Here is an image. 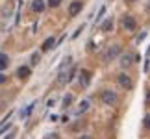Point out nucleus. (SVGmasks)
I'll list each match as a JSON object with an SVG mask.
<instances>
[{
  "label": "nucleus",
  "instance_id": "obj_20",
  "mask_svg": "<svg viewBox=\"0 0 150 139\" xmlns=\"http://www.w3.org/2000/svg\"><path fill=\"white\" fill-rule=\"evenodd\" d=\"M45 139H59V137H57V134H50V135H47Z\"/></svg>",
  "mask_w": 150,
  "mask_h": 139
},
{
  "label": "nucleus",
  "instance_id": "obj_21",
  "mask_svg": "<svg viewBox=\"0 0 150 139\" xmlns=\"http://www.w3.org/2000/svg\"><path fill=\"white\" fill-rule=\"evenodd\" d=\"M6 80H8V76H4V74H0V85H2Z\"/></svg>",
  "mask_w": 150,
  "mask_h": 139
},
{
  "label": "nucleus",
  "instance_id": "obj_1",
  "mask_svg": "<svg viewBox=\"0 0 150 139\" xmlns=\"http://www.w3.org/2000/svg\"><path fill=\"white\" fill-rule=\"evenodd\" d=\"M119 54H120V46L119 45H113V46H109V48L102 54V60L104 61H113Z\"/></svg>",
  "mask_w": 150,
  "mask_h": 139
},
{
  "label": "nucleus",
  "instance_id": "obj_4",
  "mask_svg": "<svg viewBox=\"0 0 150 139\" xmlns=\"http://www.w3.org/2000/svg\"><path fill=\"white\" fill-rule=\"evenodd\" d=\"M122 24H124V28H126L128 32H134L135 28H137V24H135V19H134V17H130V15H126V17H124Z\"/></svg>",
  "mask_w": 150,
  "mask_h": 139
},
{
  "label": "nucleus",
  "instance_id": "obj_13",
  "mask_svg": "<svg viewBox=\"0 0 150 139\" xmlns=\"http://www.w3.org/2000/svg\"><path fill=\"white\" fill-rule=\"evenodd\" d=\"M87 108H89V102H87V100H83L82 104H80V108H78V115H82L83 111H87Z\"/></svg>",
  "mask_w": 150,
  "mask_h": 139
},
{
  "label": "nucleus",
  "instance_id": "obj_9",
  "mask_svg": "<svg viewBox=\"0 0 150 139\" xmlns=\"http://www.w3.org/2000/svg\"><path fill=\"white\" fill-rule=\"evenodd\" d=\"M32 9L37 11V13H41V11L45 9V2H43V0H33V2H32Z\"/></svg>",
  "mask_w": 150,
  "mask_h": 139
},
{
  "label": "nucleus",
  "instance_id": "obj_15",
  "mask_svg": "<svg viewBox=\"0 0 150 139\" xmlns=\"http://www.w3.org/2000/svg\"><path fill=\"white\" fill-rule=\"evenodd\" d=\"M59 4H61V0H48V6H50V8H57Z\"/></svg>",
  "mask_w": 150,
  "mask_h": 139
},
{
  "label": "nucleus",
  "instance_id": "obj_19",
  "mask_svg": "<svg viewBox=\"0 0 150 139\" xmlns=\"http://www.w3.org/2000/svg\"><path fill=\"white\" fill-rule=\"evenodd\" d=\"M145 104H146V106H150V89L146 91V98H145Z\"/></svg>",
  "mask_w": 150,
  "mask_h": 139
},
{
  "label": "nucleus",
  "instance_id": "obj_12",
  "mask_svg": "<svg viewBox=\"0 0 150 139\" xmlns=\"http://www.w3.org/2000/svg\"><path fill=\"white\" fill-rule=\"evenodd\" d=\"M109 30H113V19H108L102 24V32H109Z\"/></svg>",
  "mask_w": 150,
  "mask_h": 139
},
{
  "label": "nucleus",
  "instance_id": "obj_6",
  "mask_svg": "<svg viewBox=\"0 0 150 139\" xmlns=\"http://www.w3.org/2000/svg\"><path fill=\"white\" fill-rule=\"evenodd\" d=\"M89 80H91V72L85 71V69H82V71H80V84H82L83 87H87V85H89Z\"/></svg>",
  "mask_w": 150,
  "mask_h": 139
},
{
  "label": "nucleus",
  "instance_id": "obj_22",
  "mask_svg": "<svg viewBox=\"0 0 150 139\" xmlns=\"http://www.w3.org/2000/svg\"><path fill=\"white\" fill-rule=\"evenodd\" d=\"M80 139H91L89 135H82V137H80Z\"/></svg>",
  "mask_w": 150,
  "mask_h": 139
},
{
  "label": "nucleus",
  "instance_id": "obj_2",
  "mask_svg": "<svg viewBox=\"0 0 150 139\" xmlns=\"http://www.w3.org/2000/svg\"><path fill=\"white\" fill-rule=\"evenodd\" d=\"M102 102L106 104V106H115V104H117V95H115V91H104L102 93Z\"/></svg>",
  "mask_w": 150,
  "mask_h": 139
},
{
  "label": "nucleus",
  "instance_id": "obj_17",
  "mask_svg": "<svg viewBox=\"0 0 150 139\" xmlns=\"http://www.w3.org/2000/svg\"><path fill=\"white\" fill-rule=\"evenodd\" d=\"M71 102H72V95H67L65 98H63V104H65V106H69Z\"/></svg>",
  "mask_w": 150,
  "mask_h": 139
},
{
  "label": "nucleus",
  "instance_id": "obj_16",
  "mask_svg": "<svg viewBox=\"0 0 150 139\" xmlns=\"http://www.w3.org/2000/svg\"><path fill=\"white\" fill-rule=\"evenodd\" d=\"M39 61H41V56H39V54H33L32 56V63H33V65H37Z\"/></svg>",
  "mask_w": 150,
  "mask_h": 139
},
{
  "label": "nucleus",
  "instance_id": "obj_11",
  "mask_svg": "<svg viewBox=\"0 0 150 139\" xmlns=\"http://www.w3.org/2000/svg\"><path fill=\"white\" fill-rule=\"evenodd\" d=\"M54 45H56V41H54V37H48L47 41L43 43V46H41V48H43L45 52H47V50H50V48H52V46H54Z\"/></svg>",
  "mask_w": 150,
  "mask_h": 139
},
{
  "label": "nucleus",
  "instance_id": "obj_3",
  "mask_svg": "<svg viewBox=\"0 0 150 139\" xmlns=\"http://www.w3.org/2000/svg\"><path fill=\"white\" fill-rule=\"evenodd\" d=\"M119 85H120V87H124V89H132V85H134V84H132V78L128 76V74H119Z\"/></svg>",
  "mask_w": 150,
  "mask_h": 139
},
{
  "label": "nucleus",
  "instance_id": "obj_18",
  "mask_svg": "<svg viewBox=\"0 0 150 139\" xmlns=\"http://www.w3.org/2000/svg\"><path fill=\"white\" fill-rule=\"evenodd\" d=\"M143 123H145L146 128H150V115H145V121H143Z\"/></svg>",
  "mask_w": 150,
  "mask_h": 139
},
{
  "label": "nucleus",
  "instance_id": "obj_14",
  "mask_svg": "<svg viewBox=\"0 0 150 139\" xmlns=\"http://www.w3.org/2000/svg\"><path fill=\"white\" fill-rule=\"evenodd\" d=\"M33 106H35V104H30V106H28V108L24 109V111H21V117H22V119H24V117H28V115L32 113V109H33Z\"/></svg>",
  "mask_w": 150,
  "mask_h": 139
},
{
  "label": "nucleus",
  "instance_id": "obj_8",
  "mask_svg": "<svg viewBox=\"0 0 150 139\" xmlns=\"http://www.w3.org/2000/svg\"><path fill=\"white\" fill-rule=\"evenodd\" d=\"M17 76H19L21 80L22 78H28V76H30V67H19V71H17Z\"/></svg>",
  "mask_w": 150,
  "mask_h": 139
},
{
  "label": "nucleus",
  "instance_id": "obj_10",
  "mask_svg": "<svg viewBox=\"0 0 150 139\" xmlns=\"http://www.w3.org/2000/svg\"><path fill=\"white\" fill-rule=\"evenodd\" d=\"M8 65H9V57L6 54H0V71H4Z\"/></svg>",
  "mask_w": 150,
  "mask_h": 139
},
{
  "label": "nucleus",
  "instance_id": "obj_5",
  "mask_svg": "<svg viewBox=\"0 0 150 139\" xmlns=\"http://www.w3.org/2000/svg\"><path fill=\"white\" fill-rule=\"evenodd\" d=\"M80 11H82V2H80V0H74V2L69 6V15L74 17V15H78Z\"/></svg>",
  "mask_w": 150,
  "mask_h": 139
},
{
  "label": "nucleus",
  "instance_id": "obj_23",
  "mask_svg": "<svg viewBox=\"0 0 150 139\" xmlns=\"http://www.w3.org/2000/svg\"><path fill=\"white\" fill-rule=\"evenodd\" d=\"M128 2H134V0H128Z\"/></svg>",
  "mask_w": 150,
  "mask_h": 139
},
{
  "label": "nucleus",
  "instance_id": "obj_7",
  "mask_svg": "<svg viewBox=\"0 0 150 139\" xmlns=\"http://www.w3.org/2000/svg\"><path fill=\"white\" fill-rule=\"evenodd\" d=\"M132 60H134L132 54H122V56H120V67H130L132 63H134Z\"/></svg>",
  "mask_w": 150,
  "mask_h": 139
}]
</instances>
